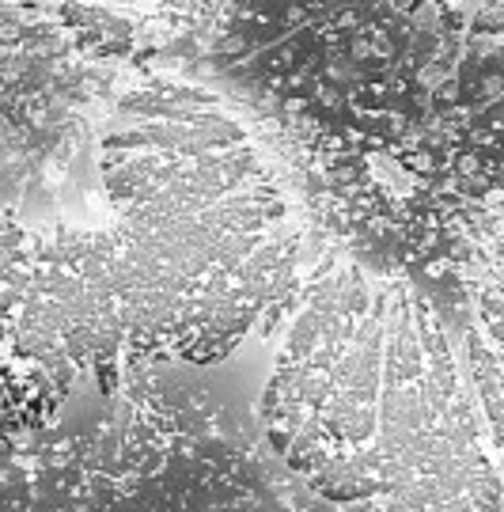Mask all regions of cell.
Segmentation results:
<instances>
[{"mask_svg":"<svg viewBox=\"0 0 504 512\" xmlns=\"http://www.w3.org/2000/svg\"><path fill=\"white\" fill-rule=\"evenodd\" d=\"M91 175V213L8 217V368L61 399L129 368H216L281 330L315 255L311 217L224 88L175 73L126 84L91 129Z\"/></svg>","mask_w":504,"mask_h":512,"instance_id":"1","label":"cell"},{"mask_svg":"<svg viewBox=\"0 0 504 512\" xmlns=\"http://www.w3.org/2000/svg\"><path fill=\"white\" fill-rule=\"evenodd\" d=\"M209 69L323 239L459 296L504 213V46L395 0H224Z\"/></svg>","mask_w":504,"mask_h":512,"instance_id":"2","label":"cell"},{"mask_svg":"<svg viewBox=\"0 0 504 512\" xmlns=\"http://www.w3.org/2000/svg\"><path fill=\"white\" fill-rule=\"evenodd\" d=\"M254 418L307 494L357 509H501L493 425L436 296L323 239Z\"/></svg>","mask_w":504,"mask_h":512,"instance_id":"3","label":"cell"},{"mask_svg":"<svg viewBox=\"0 0 504 512\" xmlns=\"http://www.w3.org/2000/svg\"><path fill=\"white\" fill-rule=\"evenodd\" d=\"M27 429L8 433V509L273 505L251 418L209 368L148 365L80 380Z\"/></svg>","mask_w":504,"mask_h":512,"instance_id":"4","label":"cell"},{"mask_svg":"<svg viewBox=\"0 0 504 512\" xmlns=\"http://www.w3.org/2000/svg\"><path fill=\"white\" fill-rule=\"evenodd\" d=\"M459 300L467 311L463 346L470 376L482 395L504 463V213L474 243L459 281Z\"/></svg>","mask_w":504,"mask_h":512,"instance_id":"5","label":"cell"},{"mask_svg":"<svg viewBox=\"0 0 504 512\" xmlns=\"http://www.w3.org/2000/svg\"><path fill=\"white\" fill-rule=\"evenodd\" d=\"M19 8H31L42 16H54V12H99V16H114V12H137V8H194L198 0H8Z\"/></svg>","mask_w":504,"mask_h":512,"instance_id":"6","label":"cell"},{"mask_svg":"<svg viewBox=\"0 0 504 512\" xmlns=\"http://www.w3.org/2000/svg\"><path fill=\"white\" fill-rule=\"evenodd\" d=\"M470 31L504 46V0H474L470 4Z\"/></svg>","mask_w":504,"mask_h":512,"instance_id":"7","label":"cell"}]
</instances>
